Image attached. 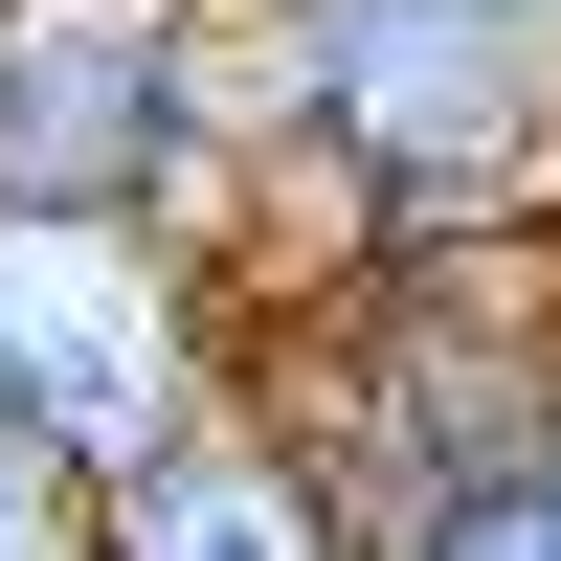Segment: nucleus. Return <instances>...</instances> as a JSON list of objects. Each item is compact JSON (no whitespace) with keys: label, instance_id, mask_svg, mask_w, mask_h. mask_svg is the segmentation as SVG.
Returning <instances> with one entry per match:
<instances>
[{"label":"nucleus","instance_id":"obj_1","mask_svg":"<svg viewBox=\"0 0 561 561\" xmlns=\"http://www.w3.org/2000/svg\"><path fill=\"white\" fill-rule=\"evenodd\" d=\"M248 90H270V203L314 180V248L561 203V0H270Z\"/></svg>","mask_w":561,"mask_h":561},{"label":"nucleus","instance_id":"obj_5","mask_svg":"<svg viewBox=\"0 0 561 561\" xmlns=\"http://www.w3.org/2000/svg\"><path fill=\"white\" fill-rule=\"evenodd\" d=\"M404 561H561V404H539V449H494L472 494H427Z\"/></svg>","mask_w":561,"mask_h":561},{"label":"nucleus","instance_id":"obj_4","mask_svg":"<svg viewBox=\"0 0 561 561\" xmlns=\"http://www.w3.org/2000/svg\"><path fill=\"white\" fill-rule=\"evenodd\" d=\"M90 561H404V539H382V494L248 382V404H203L180 449L90 472Z\"/></svg>","mask_w":561,"mask_h":561},{"label":"nucleus","instance_id":"obj_6","mask_svg":"<svg viewBox=\"0 0 561 561\" xmlns=\"http://www.w3.org/2000/svg\"><path fill=\"white\" fill-rule=\"evenodd\" d=\"M45 539H90V472L45 449V404L0 382V561H45Z\"/></svg>","mask_w":561,"mask_h":561},{"label":"nucleus","instance_id":"obj_2","mask_svg":"<svg viewBox=\"0 0 561 561\" xmlns=\"http://www.w3.org/2000/svg\"><path fill=\"white\" fill-rule=\"evenodd\" d=\"M248 180H270L248 45H203L180 0H0V203L248 225Z\"/></svg>","mask_w":561,"mask_h":561},{"label":"nucleus","instance_id":"obj_3","mask_svg":"<svg viewBox=\"0 0 561 561\" xmlns=\"http://www.w3.org/2000/svg\"><path fill=\"white\" fill-rule=\"evenodd\" d=\"M270 314L225 293V225H90V203H0V382L45 404L68 472H135L203 404H248Z\"/></svg>","mask_w":561,"mask_h":561}]
</instances>
